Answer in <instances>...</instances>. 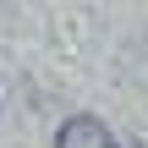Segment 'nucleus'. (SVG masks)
<instances>
[{"label":"nucleus","instance_id":"1","mask_svg":"<svg viewBox=\"0 0 148 148\" xmlns=\"http://www.w3.org/2000/svg\"><path fill=\"white\" fill-rule=\"evenodd\" d=\"M55 148H121V143L110 137V126L99 115H71V121H60Z\"/></svg>","mask_w":148,"mask_h":148}]
</instances>
